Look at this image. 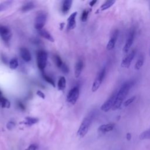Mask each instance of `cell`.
<instances>
[{
  "label": "cell",
  "instance_id": "cell-16",
  "mask_svg": "<svg viewBox=\"0 0 150 150\" xmlns=\"http://www.w3.org/2000/svg\"><path fill=\"white\" fill-rule=\"evenodd\" d=\"M38 32H39V34L41 36L45 38L46 39H47L50 42H54L53 38L52 37V36L50 34V33L47 30L42 29L38 30Z\"/></svg>",
  "mask_w": 150,
  "mask_h": 150
},
{
  "label": "cell",
  "instance_id": "cell-28",
  "mask_svg": "<svg viewBox=\"0 0 150 150\" xmlns=\"http://www.w3.org/2000/svg\"><path fill=\"white\" fill-rule=\"evenodd\" d=\"M54 60H55V63H56L57 66L58 67L60 68L62 67V66L63 63L62 62V60L61 58L60 57V56H57V55H56L54 56Z\"/></svg>",
  "mask_w": 150,
  "mask_h": 150
},
{
  "label": "cell",
  "instance_id": "cell-1",
  "mask_svg": "<svg viewBox=\"0 0 150 150\" xmlns=\"http://www.w3.org/2000/svg\"><path fill=\"white\" fill-rule=\"evenodd\" d=\"M131 86V84L129 81L124 83L121 86L120 90L118 91V92H117L115 103L111 109L112 111L117 110L121 107V105L123 103V101L125 98L126 96H127L129 91V88Z\"/></svg>",
  "mask_w": 150,
  "mask_h": 150
},
{
  "label": "cell",
  "instance_id": "cell-31",
  "mask_svg": "<svg viewBox=\"0 0 150 150\" xmlns=\"http://www.w3.org/2000/svg\"><path fill=\"white\" fill-rule=\"evenodd\" d=\"M60 68H61L62 70L63 71V72H64L65 73H67L69 72V67H67V66L65 63H63Z\"/></svg>",
  "mask_w": 150,
  "mask_h": 150
},
{
  "label": "cell",
  "instance_id": "cell-21",
  "mask_svg": "<svg viewBox=\"0 0 150 150\" xmlns=\"http://www.w3.org/2000/svg\"><path fill=\"white\" fill-rule=\"evenodd\" d=\"M39 120L36 118H34V117H26L25 118V124L28 125H32L34 124H36L38 122Z\"/></svg>",
  "mask_w": 150,
  "mask_h": 150
},
{
  "label": "cell",
  "instance_id": "cell-11",
  "mask_svg": "<svg viewBox=\"0 0 150 150\" xmlns=\"http://www.w3.org/2000/svg\"><path fill=\"white\" fill-rule=\"evenodd\" d=\"M118 31L117 29L113 32L110 39L109 41L108 42V43L106 46V49L107 50L110 51L114 49L115 43H116V41L118 38Z\"/></svg>",
  "mask_w": 150,
  "mask_h": 150
},
{
  "label": "cell",
  "instance_id": "cell-10",
  "mask_svg": "<svg viewBox=\"0 0 150 150\" xmlns=\"http://www.w3.org/2000/svg\"><path fill=\"white\" fill-rule=\"evenodd\" d=\"M136 54V51L135 49L132 50L125 58L123 59L122 60V62L121 63V66L122 67L124 68H129L131 62L132 61L133 59L134 58V56Z\"/></svg>",
  "mask_w": 150,
  "mask_h": 150
},
{
  "label": "cell",
  "instance_id": "cell-20",
  "mask_svg": "<svg viewBox=\"0 0 150 150\" xmlns=\"http://www.w3.org/2000/svg\"><path fill=\"white\" fill-rule=\"evenodd\" d=\"M35 6V5L32 2H29L28 3H26V4H25L21 8V11L23 12H27V11H29L31 9H32Z\"/></svg>",
  "mask_w": 150,
  "mask_h": 150
},
{
  "label": "cell",
  "instance_id": "cell-32",
  "mask_svg": "<svg viewBox=\"0 0 150 150\" xmlns=\"http://www.w3.org/2000/svg\"><path fill=\"white\" fill-rule=\"evenodd\" d=\"M15 124L14 122L9 121V122H8V124L6 125V127H7L8 129H12L15 127Z\"/></svg>",
  "mask_w": 150,
  "mask_h": 150
},
{
  "label": "cell",
  "instance_id": "cell-29",
  "mask_svg": "<svg viewBox=\"0 0 150 150\" xmlns=\"http://www.w3.org/2000/svg\"><path fill=\"white\" fill-rule=\"evenodd\" d=\"M88 11L86 9L84 10L83 13H82V15H81V20L82 22H86L88 18Z\"/></svg>",
  "mask_w": 150,
  "mask_h": 150
},
{
  "label": "cell",
  "instance_id": "cell-5",
  "mask_svg": "<svg viewBox=\"0 0 150 150\" xmlns=\"http://www.w3.org/2000/svg\"><path fill=\"white\" fill-rule=\"evenodd\" d=\"M46 18H47L46 14L44 12H40L37 15L35 18V28L38 30H39L43 29V26L46 23Z\"/></svg>",
  "mask_w": 150,
  "mask_h": 150
},
{
  "label": "cell",
  "instance_id": "cell-36",
  "mask_svg": "<svg viewBox=\"0 0 150 150\" xmlns=\"http://www.w3.org/2000/svg\"><path fill=\"white\" fill-rule=\"evenodd\" d=\"M127 138L128 140H129L131 138V135L130 133H128L127 134Z\"/></svg>",
  "mask_w": 150,
  "mask_h": 150
},
{
  "label": "cell",
  "instance_id": "cell-12",
  "mask_svg": "<svg viewBox=\"0 0 150 150\" xmlns=\"http://www.w3.org/2000/svg\"><path fill=\"white\" fill-rule=\"evenodd\" d=\"M77 14V12L71 13L67 19V29L72 30L76 26V17Z\"/></svg>",
  "mask_w": 150,
  "mask_h": 150
},
{
  "label": "cell",
  "instance_id": "cell-7",
  "mask_svg": "<svg viewBox=\"0 0 150 150\" xmlns=\"http://www.w3.org/2000/svg\"><path fill=\"white\" fill-rule=\"evenodd\" d=\"M79 94L80 91L79 87H73L69 91L68 93V95L67 96V101L71 104H74L79 98Z\"/></svg>",
  "mask_w": 150,
  "mask_h": 150
},
{
  "label": "cell",
  "instance_id": "cell-37",
  "mask_svg": "<svg viewBox=\"0 0 150 150\" xmlns=\"http://www.w3.org/2000/svg\"><path fill=\"white\" fill-rule=\"evenodd\" d=\"M1 97H2V93H1V91H0V98H1Z\"/></svg>",
  "mask_w": 150,
  "mask_h": 150
},
{
  "label": "cell",
  "instance_id": "cell-22",
  "mask_svg": "<svg viewBox=\"0 0 150 150\" xmlns=\"http://www.w3.org/2000/svg\"><path fill=\"white\" fill-rule=\"evenodd\" d=\"M0 104L1 105L2 107L4 108H9L10 107V102L8 100L4 97L3 96L1 97L0 98Z\"/></svg>",
  "mask_w": 150,
  "mask_h": 150
},
{
  "label": "cell",
  "instance_id": "cell-15",
  "mask_svg": "<svg viewBox=\"0 0 150 150\" xmlns=\"http://www.w3.org/2000/svg\"><path fill=\"white\" fill-rule=\"evenodd\" d=\"M83 61L81 60H79L76 62L74 67V74H75V77L76 78H78L81 74V73L83 70Z\"/></svg>",
  "mask_w": 150,
  "mask_h": 150
},
{
  "label": "cell",
  "instance_id": "cell-8",
  "mask_svg": "<svg viewBox=\"0 0 150 150\" xmlns=\"http://www.w3.org/2000/svg\"><path fill=\"white\" fill-rule=\"evenodd\" d=\"M135 34V29H131V31L129 33V35L128 36L126 42H125V45L123 47V52H124V53H128V52L129 50V49H130V48H131V47L132 45L134 39Z\"/></svg>",
  "mask_w": 150,
  "mask_h": 150
},
{
  "label": "cell",
  "instance_id": "cell-14",
  "mask_svg": "<svg viewBox=\"0 0 150 150\" xmlns=\"http://www.w3.org/2000/svg\"><path fill=\"white\" fill-rule=\"evenodd\" d=\"M21 56L23 60L26 62H29L31 60V54L29 50L25 47H22L20 50Z\"/></svg>",
  "mask_w": 150,
  "mask_h": 150
},
{
  "label": "cell",
  "instance_id": "cell-34",
  "mask_svg": "<svg viewBox=\"0 0 150 150\" xmlns=\"http://www.w3.org/2000/svg\"><path fill=\"white\" fill-rule=\"evenodd\" d=\"M36 94H37V95H38V96H39L40 97H41V98H43V99H44V98H45V94H44L43 92H42L41 91H40V90H38V91H37Z\"/></svg>",
  "mask_w": 150,
  "mask_h": 150
},
{
  "label": "cell",
  "instance_id": "cell-26",
  "mask_svg": "<svg viewBox=\"0 0 150 150\" xmlns=\"http://www.w3.org/2000/svg\"><path fill=\"white\" fill-rule=\"evenodd\" d=\"M42 75H43V79H45V80L47 83H50L52 86L55 87L54 82L53 80L50 77H49V76H47V75H46V74H45V73H43V74H42Z\"/></svg>",
  "mask_w": 150,
  "mask_h": 150
},
{
  "label": "cell",
  "instance_id": "cell-3",
  "mask_svg": "<svg viewBox=\"0 0 150 150\" xmlns=\"http://www.w3.org/2000/svg\"><path fill=\"white\" fill-rule=\"evenodd\" d=\"M105 68L104 67L97 74L93 83V86L91 87V90L93 92H96L99 88V87H100L103 81V79L105 76Z\"/></svg>",
  "mask_w": 150,
  "mask_h": 150
},
{
  "label": "cell",
  "instance_id": "cell-23",
  "mask_svg": "<svg viewBox=\"0 0 150 150\" xmlns=\"http://www.w3.org/2000/svg\"><path fill=\"white\" fill-rule=\"evenodd\" d=\"M143 64H144V58L142 57H141L138 59V60L135 64V66H134L135 69L137 70H139L142 66Z\"/></svg>",
  "mask_w": 150,
  "mask_h": 150
},
{
  "label": "cell",
  "instance_id": "cell-13",
  "mask_svg": "<svg viewBox=\"0 0 150 150\" xmlns=\"http://www.w3.org/2000/svg\"><path fill=\"white\" fill-rule=\"evenodd\" d=\"M115 127V124L114 123H108V124H103L100 125L98 130L99 132H102V133H106L110 132L114 129Z\"/></svg>",
  "mask_w": 150,
  "mask_h": 150
},
{
  "label": "cell",
  "instance_id": "cell-30",
  "mask_svg": "<svg viewBox=\"0 0 150 150\" xmlns=\"http://www.w3.org/2000/svg\"><path fill=\"white\" fill-rule=\"evenodd\" d=\"M11 2L8 1V2H5L4 3H2V4H0V11H2V10H4L6 8H8V6L11 5Z\"/></svg>",
  "mask_w": 150,
  "mask_h": 150
},
{
  "label": "cell",
  "instance_id": "cell-18",
  "mask_svg": "<svg viewBox=\"0 0 150 150\" xmlns=\"http://www.w3.org/2000/svg\"><path fill=\"white\" fill-rule=\"evenodd\" d=\"M115 3V1H114V0L107 1L101 5V6L99 8V10L101 11L107 10V9H109L110 8H111Z\"/></svg>",
  "mask_w": 150,
  "mask_h": 150
},
{
  "label": "cell",
  "instance_id": "cell-6",
  "mask_svg": "<svg viewBox=\"0 0 150 150\" xmlns=\"http://www.w3.org/2000/svg\"><path fill=\"white\" fill-rule=\"evenodd\" d=\"M116 93H114L101 106L100 109L101 111L104 112H108L110 109H112V107L114 105L115 97H116Z\"/></svg>",
  "mask_w": 150,
  "mask_h": 150
},
{
  "label": "cell",
  "instance_id": "cell-24",
  "mask_svg": "<svg viewBox=\"0 0 150 150\" xmlns=\"http://www.w3.org/2000/svg\"><path fill=\"white\" fill-rule=\"evenodd\" d=\"M139 138L141 139H150V128L142 132L139 135Z\"/></svg>",
  "mask_w": 150,
  "mask_h": 150
},
{
  "label": "cell",
  "instance_id": "cell-25",
  "mask_svg": "<svg viewBox=\"0 0 150 150\" xmlns=\"http://www.w3.org/2000/svg\"><path fill=\"white\" fill-rule=\"evenodd\" d=\"M18 66V61L16 58H13L9 62V67L11 69H16Z\"/></svg>",
  "mask_w": 150,
  "mask_h": 150
},
{
  "label": "cell",
  "instance_id": "cell-27",
  "mask_svg": "<svg viewBox=\"0 0 150 150\" xmlns=\"http://www.w3.org/2000/svg\"><path fill=\"white\" fill-rule=\"evenodd\" d=\"M136 98V96H134L131 97H130L129 98L127 99L126 101H124V103H123L124 104V107H128L129 105H130Z\"/></svg>",
  "mask_w": 150,
  "mask_h": 150
},
{
  "label": "cell",
  "instance_id": "cell-2",
  "mask_svg": "<svg viewBox=\"0 0 150 150\" xmlns=\"http://www.w3.org/2000/svg\"><path fill=\"white\" fill-rule=\"evenodd\" d=\"M94 116V112H91L90 114H88L87 116H86L83 119L77 131V134L81 138L84 137L86 134L87 133L88 129L90 128V126L93 120Z\"/></svg>",
  "mask_w": 150,
  "mask_h": 150
},
{
  "label": "cell",
  "instance_id": "cell-19",
  "mask_svg": "<svg viewBox=\"0 0 150 150\" xmlns=\"http://www.w3.org/2000/svg\"><path fill=\"white\" fill-rule=\"evenodd\" d=\"M66 80L65 77L63 76L60 77L57 83L58 89L59 90H63L66 87Z\"/></svg>",
  "mask_w": 150,
  "mask_h": 150
},
{
  "label": "cell",
  "instance_id": "cell-17",
  "mask_svg": "<svg viewBox=\"0 0 150 150\" xmlns=\"http://www.w3.org/2000/svg\"><path fill=\"white\" fill-rule=\"evenodd\" d=\"M71 4H72V1L71 0H65L62 5V10L63 13H67L71 6Z\"/></svg>",
  "mask_w": 150,
  "mask_h": 150
},
{
  "label": "cell",
  "instance_id": "cell-9",
  "mask_svg": "<svg viewBox=\"0 0 150 150\" xmlns=\"http://www.w3.org/2000/svg\"><path fill=\"white\" fill-rule=\"evenodd\" d=\"M0 36L4 42H8L11 38L12 33L8 27L0 26Z\"/></svg>",
  "mask_w": 150,
  "mask_h": 150
},
{
  "label": "cell",
  "instance_id": "cell-33",
  "mask_svg": "<svg viewBox=\"0 0 150 150\" xmlns=\"http://www.w3.org/2000/svg\"><path fill=\"white\" fill-rule=\"evenodd\" d=\"M37 149V145L35 144H31L28 146L26 150H36Z\"/></svg>",
  "mask_w": 150,
  "mask_h": 150
},
{
  "label": "cell",
  "instance_id": "cell-35",
  "mask_svg": "<svg viewBox=\"0 0 150 150\" xmlns=\"http://www.w3.org/2000/svg\"><path fill=\"white\" fill-rule=\"evenodd\" d=\"M96 2H97V1H96V0H94V1H91L90 2L89 4H90V5L91 6H94V5H95V4H96Z\"/></svg>",
  "mask_w": 150,
  "mask_h": 150
},
{
  "label": "cell",
  "instance_id": "cell-4",
  "mask_svg": "<svg viewBox=\"0 0 150 150\" xmlns=\"http://www.w3.org/2000/svg\"><path fill=\"white\" fill-rule=\"evenodd\" d=\"M47 54L45 50H40L37 54V64L38 67L43 70L47 64Z\"/></svg>",
  "mask_w": 150,
  "mask_h": 150
}]
</instances>
